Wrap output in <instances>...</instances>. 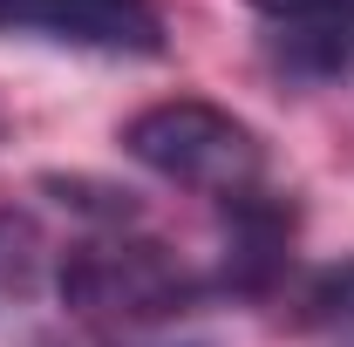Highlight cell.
<instances>
[{
	"instance_id": "cell-2",
	"label": "cell",
	"mask_w": 354,
	"mask_h": 347,
	"mask_svg": "<svg viewBox=\"0 0 354 347\" xmlns=\"http://www.w3.org/2000/svg\"><path fill=\"white\" fill-rule=\"evenodd\" d=\"M55 293L82 320L143 327V320H171L184 306H198L205 279L177 259L164 238H143L136 225H109V232H95V238L62 252Z\"/></svg>"
},
{
	"instance_id": "cell-5",
	"label": "cell",
	"mask_w": 354,
	"mask_h": 347,
	"mask_svg": "<svg viewBox=\"0 0 354 347\" xmlns=\"http://www.w3.org/2000/svg\"><path fill=\"white\" fill-rule=\"evenodd\" d=\"M307 327L354 341V265H334V272L307 293Z\"/></svg>"
},
{
	"instance_id": "cell-3",
	"label": "cell",
	"mask_w": 354,
	"mask_h": 347,
	"mask_svg": "<svg viewBox=\"0 0 354 347\" xmlns=\"http://www.w3.org/2000/svg\"><path fill=\"white\" fill-rule=\"evenodd\" d=\"M0 35H41L88 55H164L157 0H0Z\"/></svg>"
},
{
	"instance_id": "cell-4",
	"label": "cell",
	"mask_w": 354,
	"mask_h": 347,
	"mask_svg": "<svg viewBox=\"0 0 354 347\" xmlns=\"http://www.w3.org/2000/svg\"><path fill=\"white\" fill-rule=\"evenodd\" d=\"M272 28H286L293 68H341L354 48V0H245Z\"/></svg>"
},
{
	"instance_id": "cell-1",
	"label": "cell",
	"mask_w": 354,
	"mask_h": 347,
	"mask_svg": "<svg viewBox=\"0 0 354 347\" xmlns=\"http://www.w3.org/2000/svg\"><path fill=\"white\" fill-rule=\"evenodd\" d=\"M123 150L150 177H164L177 191H198V198H218L239 205L266 191V143L245 116H232L205 95H171V102H150L123 123Z\"/></svg>"
}]
</instances>
